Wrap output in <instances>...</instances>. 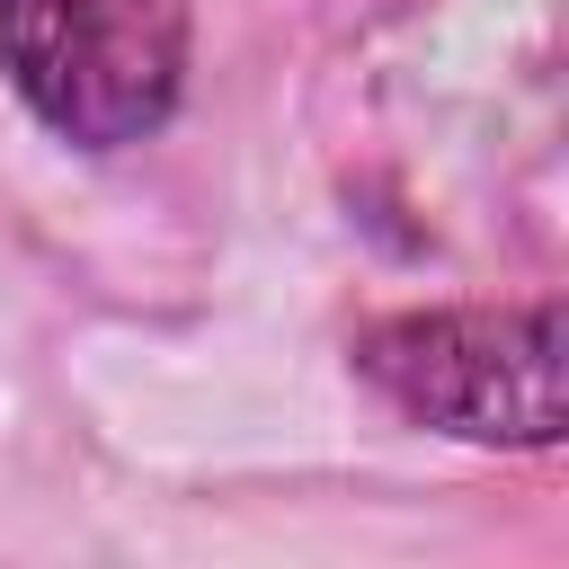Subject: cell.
<instances>
[{"instance_id":"6da1fadb","label":"cell","mask_w":569,"mask_h":569,"mask_svg":"<svg viewBox=\"0 0 569 569\" xmlns=\"http://www.w3.org/2000/svg\"><path fill=\"white\" fill-rule=\"evenodd\" d=\"M0 62L18 98L89 151L142 142L187 71L178 0H0Z\"/></svg>"},{"instance_id":"7a4b0ae2","label":"cell","mask_w":569,"mask_h":569,"mask_svg":"<svg viewBox=\"0 0 569 569\" xmlns=\"http://www.w3.org/2000/svg\"><path fill=\"white\" fill-rule=\"evenodd\" d=\"M365 382L409 418L471 445H551L560 436V320L525 311H400L356 347Z\"/></svg>"}]
</instances>
